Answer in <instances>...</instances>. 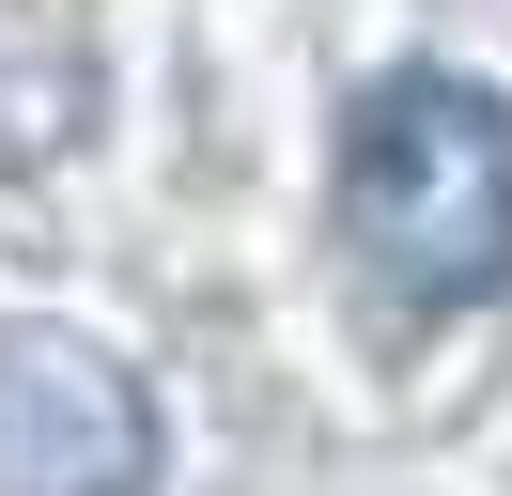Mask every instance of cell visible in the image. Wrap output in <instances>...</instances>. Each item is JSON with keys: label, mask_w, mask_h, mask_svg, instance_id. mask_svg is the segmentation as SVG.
<instances>
[{"label": "cell", "mask_w": 512, "mask_h": 496, "mask_svg": "<svg viewBox=\"0 0 512 496\" xmlns=\"http://www.w3.org/2000/svg\"><path fill=\"white\" fill-rule=\"evenodd\" d=\"M342 248L404 310H481L512 295V93L404 62L342 124Z\"/></svg>", "instance_id": "1"}, {"label": "cell", "mask_w": 512, "mask_h": 496, "mask_svg": "<svg viewBox=\"0 0 512 496\" xmlns=\"http://www.w3.org/2000/svg\"><path fill=\"white\" fill-rule=\"evenodd\" d=\"M0 496H156V388L78 326L0 341Z\"/></svg>", "instance_id": "2"}]
</instances>
